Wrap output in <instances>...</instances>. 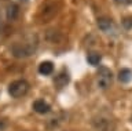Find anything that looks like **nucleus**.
<instances>
[{
  "label": "nucleus",
  "mask_w": 132,
  "mask_h": 131,
  "mask_svg": "<svg viewBox=\"0 0 132 131\" xmlns=\"http://www.w3.org/2000/svg\"><path fill=\"white\" fill-rule=\"evenodd\" d=\"M92 126L95 131H114L116 130V123L113 119H110L106 114H99V116L94 117Z\"/></svg>",
  "instance_id": "1"
},
{
  "label": "nucleus",
  "mask_w": 132,
  "mask_h": 131,
  "mask_svg": "<svg viewBox=\"0 0 132 131\" xmlns=\"http://www.w3.org/2000/svg\"><path fill=\"white\" fill-rule=\"evenodd\" d=\"M29 91V83L26 80H15L8 86V94L12 98H21Z\"/></svg>",
  "instance_id": "2"
},
{
  "label": "nucleus",
  "mask_w": 132,
  "mask_h": 131,
  "mask_svg": "<svg viewBox=\"0 0 132 131\" xmlns=\"http://www.w3.org/2000/svg\"><path fill=\"white\" fill-rule=\"evenodd\" d=\"M113 81V73L110 69H107L105 66H101L98 71V79H96V84L101 90H107L111 86Z\"/></svg>",
  "instance_id": "3"
},
{
  "label": "nucleus",
  "mask_w": 132,
  "mask_h": 131,
  "mask_svg": "<svg viewBox=\"0 0 132 131\" xmlns=\"http://www.w3.org/2000/svg\"><path fill=\"white\" fill-rule=\"evenodd\" d=\"M36 46H37V43H32V42H29V43H16L12 46V54H14L16 58H22V57H29L32 54L33 51L36 50Z\"/></svg>",
  "instance_id": "4"
},
{
  "label": "nucleus",
  "mask_w": 132,
  "mask_h": 131,
  "mask_svg": "<svg viewBox=\"0 0 132 131\" xmlns=\"http://www.w3.org/2000/svg\"><path fill=\"white\" fill-rule=\"evenodd\" d=\"M98 26L99 29L102 32H105L106 35H117V26H116V24L111 21L109 18H99L98 19Z\"/></svg>",
  "instance_id": "5"
},
{
  "label": "nucleus",
  "mask_w": 132,
  "mask_h": 131,
  "mask_svg": "<svg viewBox=\"0 0 132 131\" xmlns=\"http://www.w3.org/2000/svg\"><path fill=\"white\" fill-rule=\"evenodd\" d=\"M56 14V7L54 3H45L43 6V9L40 11V17H41V22H48L54 15Z\"/></svg>",
  "instance_id": "6"
},
{
  "label": "nucleus",
  "mask_w": 132,
  "mask_h": 131,
  "mask_svg": "<svg viewBox=\"0 0 132 131\" xmlns=\"http://www.w3.org/2000/svg\"><path fill=\"white\" fill-rule=\"evenodd\" d=\"M33 110L39 114H45L50 112V105L44 99H36L33 102Z\"/></svg>",
  "instance_id": "7"
},
{
  "label": "nucleus",
  "mask_w": 132,
  "mask_h": 131,
  "mask_svg": "<svg viewBox=\"0 0 132 131\" xmlns=\"http://www.w3.org/2000/svg\"><path fill=\"white\" fill-rule=\"evenodd\" d=\"M19 15V7L18 4L15 3H11V4L7 6V10H6V17L8 21H15Z\"/></svg>",
  "instance_id": "8"
},
{
  "label": "nucleus",
  "mask_w": 132,
  "mask_h": 131,
  "mask_svg": "<svg viewBox=\"0 0 132 131\" xmlns=\"http://www.w3.org/2000/svg\"><path fill=\"white\" fill-rule=\"evenodd\" d=\"M39 72H40V75H44V76L51 75V73L54 72L52 62H50V61H44V62H41L39 65Z\"/></svg>",
  "instance_id": "9"
},
{
  "label": "nucleus",
  "mask_w": 132,
  "mask_h": 131,
  "mask_svg": "<svg viewBox=\"0 0 132 131\" xmlns=\"http://www.w3.org/2000/svg\"><path fill=\"white\" fill-rule=\"evenodd\" d=\"M68 83H69V75H68V72L63 71V72H61L59 75L55 77V84L58 86V88L65 87Z\"/></svg>",
  "instance_id": "10"
},
{
  "label": "nucleus",
  "mask_w": 132,
  "mask_h": 131,
  "mask_svg": "<svg viewBox=\"0 0 132 131\" xmlns=\"http://www.w3.org/2000/svg\"><path fill=\"white\" fill-rule=\"evenodd\" d=\"M118 80L121 83H128V81L132 80V72L129 69H121L118 72Z\"/></svg>",
  "instance_id": "11"
},
{
  "label": "nucleus",
  "mask_w": 132,
  "mask_h": 131,
  "mask_svg": "<svg viewBox=\"0 0 132 131\" xmlns=\"http://www.w3.org/2000/svg\"><path fill=\"white\" fill-rule=\"evenodd\" d=\"M87 61L94 65V66H96V65H99V62H101V55L98 54V52H91V54H88V57H87Z\"/></svg>",
  "instance_id": "12"
},
{
  "label": "nucleus",
  "mask_w": 132,
  "mask_h": 131,
  "mask_svg": "<svg viewBox=\"0 0 132 131\" xmlns=\"http://www.w3.org/2000/svg\"><path fill=\"white\" fill-rule=\"evenodd\" d=\"M122 26L125 29H132V18H125L122 21Z\"/></svg>",
  "instance_id": "13"
},
{
  "label": "nucleus",
  "mask_w": 132,
  "mask_h": 131,
  "mask_svg": "<svg viewBox=\"0 0 132 131\" xmlns=\"http://www.w3.org/2000/svg\"><path fill=\"white\" fill-rule=\"evenodd\" d=\"M117 4H131L132 0H114Z\"/></svg>",
  "instance_id": "14"
}]
</instances>
